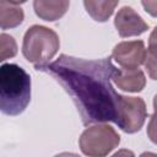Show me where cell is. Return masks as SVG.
<instances>
[{
  "label": "cell",
  "instance_id": "obj_9",
  "mask_svg": "<svg viewBox=\"0 0 157 157\" xmlns=\"http://www.w3.org/2000/svg\"><path fill=\"white\" fill-rule=\"evenodd\" d=\"M70 0H33L36 15L44 21L53 22L61 18L69 10Z\"/></svg>",
  "mask_w": 157,
  "mask_h": 157
},
{
  "label": "cell",
  "instance_id": "obj_8",
  "mask_svg": "<svg viewBox=\"0 0 157 157\" xmlns=\"http://www.w3.org/2000/svg\"><path fill=\"white\" fill-rule=\"evenodd\" d=\"M113 82L118 88L126 92H141L146 86V77L142 70L136 69H117Z\"/></svg>",
  "mask_w": 157,
  "mask_h": 157
},
{
  "label": "cell",
  "instance_id": "obj_11",
  "mask_svg": "<svg viewBox=\"0 0 157 157\" xmlns=\"http://www.w3.org/2000/svg\"><path fill=\"white\" fill-rule=\"evenodd\" d=\"M119 0H83L87 13L97 22H105L113 15Z\"/></svg>",
  "mask_w": 157,
  "mask_h": 157
},
{
  "label": "cell",
  "instance_id": "obj_12",
  "mask_svg": "<svg viewBox=\"0 0 157 157\" xmlns=\"http://www.w3.org/2000/svg\"><path fill=\"white\" fill-rule=\"evenodd\" d=\"M17 54V43L13 37L6 33L0 36V61L13 58Z\"/></svg>",
  "mask_w": 157,
  "mask_h": 157
},
{
  "label": "cell",
  "instance_id": "obj_13",
  "mask_svg": "<svg viewBox=\"0 0 157 157\" xmlns=\"http://www.w3.org/2000/svg\"><path fill=\"white\" fill-rule=\"evenodd\" d=\"M144 65L148 76L152 80L157 81V47L156 45H148V49L146 50V58H145Z\"/></svg>",
  "mask_w": 157,
  "mask_h": 157
},
{
  "label": "cell",
  "instance_id": "obj_4",
  "mask_svg": "<svg viewBox=\"0 0 157 157\" xmlns=\"http://www.w3.org/2000/svg\"><path fill=\"white\" fill-rule=\"evenodd\" d=\"M120 144V136L115 129L108 124L97 123L87 128L80 136L78 146L83 155L91 157H103L109 155Z\"/></svg>",
  "mask_w": 157,
  "mask_h": 157
},
{
  "label": "cell",
  "instance_id": "obj_6",
  "mask_svg": "<svg viewBox=\"0 0 157 157\" xmlns=\"http://www.w3.org/2000/svg\"><path fill=\"white\" fill-rule=\"evenodd\" d=\"M112 58L125 69H136L144 64L146 58L145 43L141 39L118 43L112 53Z\"/></svg>",
  "mask_w": 157,
  "mask_h": 157
},
{
  "label": "cell",
  "instance_id": "obj_17",
  "mask_svg": "<svg viewBox=\"0 0 157 157\" xmlns=\"http://www.w3.org/2000/svg\"><path fill=\"white\" fill-rule=\"evenodd\" d=\"M9 1H11V2H13V4H23V2H26L27 0H9Z\"/></svg>",
  "mask_w": 157,
  "mask_h": 157
},
{
  "label": "cell",
  "instance_id": "obj_7",
  "mask_svg": "<svg viewBox=\"0 0 157 157\" xmlns=\"http://www.w3.org/2000/svg\"><path fill=\"white\" fill-rule=\"evenodd\" d=\"M114 26L121 38L137 37L148 29V25L130 6H123L118 10L114 18Z\"/></svg>",
  "mask_w": 157,
  "mask_h": 157
},
{
  "label": "cell",
  "instance_id": "obj_10",
  "mask_svg": "<svg viewBox=\"0 0 157 157\" xmlns=\"http://www.w3.org/2000/svg\"><path fill=\"white\" fill-rule=\"evenodd\" d=\"M25 12L17 5L9 0H0V27L1 29L15 28L23 22Z\"/></svg>",
  "mask_w": 157,
  "mask_h": 157
},
{
  "label": "cell",
  "instance_id": "obj_5",
  "mask_svg": "<svg viewBox=\"0 0 157 157\" xmlns=\"http://www.w3.org/2000/svg\"><path fill=\"white\" fill-rule=\"evenodd\" d=\"M147 118L146 103L141 97L121 96L115 124L126 134L137 132Z\"/></svg>",
  "mask_w": 157,
  "mask_h": 157
},
{
  "label": "cell",
  "instance_id": "obj_16",
  "mask_svg": "<svg viewBox=\"0 0 157 157\" xmlns=\"http://www.w3.org/2000/svg\"><path fill=\"white\" fill-rule=\"evenodd\" d=\"M148 45H156L157 47V26L152 29L150 38H148Z\"/></svg>",
  "mask_w": 157,
  "mask_h": 157
},
{
  "label": "cell",
  "instance_id": "obj_3",
  "mask_svg": "<svg viewBox=\"0 0 157 157\" xmlns=\"http://www.w3.org/2000/svg\"><path fill=\"white\" fill-rule=\"evenodd\" d=\"M59 48V36L45 26L33 25L23 36L22 54L29 63L34 64V67L48 64L55 56Z\"/></svg>",
  "mask_w": 157,
  "mask_h": 157
},
{
  "label": "cell",
  "instance_id": "obj_15",
  "mask_svg": "<svg viewBox=\"0 0 157 157\" xmlns=\"http://www.w3.org/2000/svg\"><path fill=\"white\" fill-rule=\"evenodd\" d=\"M142 7L152 17H157V0H141Z\"/></svg>",
  "mask_w": 157,
  "mask_h": 157
},
{
  "label": "cell",
  "instance_id": "obj_18",
  "mask_svg": "<svg viewBox=\"0 0 157 157\" xmlns=\"http://www.w3.org/2000/svg\"><path fill=\"white\" fill-rule=\"evenodd\" d=\"M157 109V94L153 97V110Z\"/></svg>",
  "mask_w": 157,
  "mask_h": 157
},
{
  "label": "cell",
  "instance_id": "obj_1",
  "mask_svg": "<svg viewBox=\"0 0 157 157\" xmlns=\"http://www.w3.org/2000/svg\"><path fill=\"white\" fill-rule=\"evenodd\" d=\"M52 75L71 96L83 125L115 123L121 94L112 86L117 67L112 59L85 60L61 54L53 63L34 67Z\"/></svg>",
  "mask_w": 157,
  "mask_h": 157
},
{
  "label": "cell",
  "instance_id": "obj_2",
  "mask_svg": "<svg viewBox=\"0 0 157 157\" xmlns=\"http://www.w3.org/2000/svg\"><path fill=\"white\" fill-rule=\"evenodd\" d=\"M31 101V77L17 64L0 67V109L6 115H20Z\"/></svg>",
  "mask_w": 157,
  "mask_h": 157
},
{
  "label": "cell",
  "instance_id": "obj_14",
  "mask_svg": "<svg viewBox=\"0 0 157 157\" xmlns=\"http://www.w3.org/2000/svg\"><path fill=\"white\" fill-rule=\"evenodd\" d=\"M147 136L152 144L157 145V109L153 112L147 124Z\"/></svg>",
  "mask_w": 157,
  "mask_h": 157
}]
</instances>
